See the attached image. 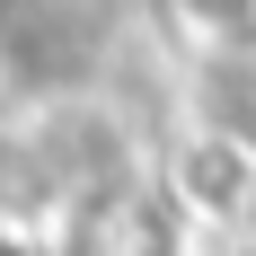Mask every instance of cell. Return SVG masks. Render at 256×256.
<instances>
[{
  "label": "cell",
  "instance_id": "1",
  "mask_svg": "<svg viewBox=\"0 0 256 256\" xmlns=\"http://www.w3.org/2000/svg\"><path fill=\"white\" fill-rule=\"evenodd\" d=\"M0 256H26V248H9V238H0Z\"/></svg>",
  "mask_w": 256,
  "mask_h": 256
}]
</instances>
